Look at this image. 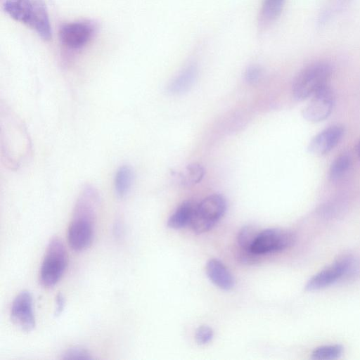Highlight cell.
Segmentation results:
<instances>
[{"instance_id": "11", "label": "cell", "mask_w": 360, "mask_h": 360, "mask_svg": "<svg viewBox=\"0 0 360 360\" xmlns=\"http://www.w3.org/2000/svg\"><path fill=\"white\" fill-rule=\"evenodd\" d=\"M344 132L345 129L342 125L329 126L313 137L309 143V151L318 155L328 153L339 143Z\"/></svg>"}, {"instance_id": "14", "label": "cell", "mask_w": 360, "mask_h": 360, "mask_svg": "<svg viewBox=\"0 0 360 360\" xmlns=\"http://www.w3.org/2000/svg\"><path fill=\"white\" fill-rule=\"evenodd\" d=\"M197 68L194 65L186 67L169 84V91L172 94L186 91L197 77Z\"/></svg>"}, {"instance_id": "4", "label": "cell", "mask_w": 360, "mask_h": 360, "mask_svg": "<svg viewBox=\"0 0 360 360\" xmlns=\"http://www.w3.org/2000/svg\"><path fill=\"white\" fill-rule=\"evenodd\" d=\"M359 270V263L353 257H342L314 275L305 288L313 291L329 287L344 278L356 275Z\"/></svg>"}, {"instance_id": "7", "label": "cell", "mask_w": 360, "mask_h": 360, "mask_svg": "<svg viewBox=\"0 0 360 360\" xmlns=\"http://www.w3.org/2000/svg\"><path fill=\"white\" fill-rule=\"evenodd\" d=\"M295 242L294 234L282 229H268L259 232L251 250L259 255L283 250L291 247Z\"/></svg>"}, {"instance_id": "2", "label": "cell", "mask_w": 360, "mask_h": 360, "mask_svg": "<svg viewBox=\"0 0 360 360\" xmlns=\"http://www.w3.org/2000/svg\"><path fill=\"white\" fill-rule=\"evenodd\" d=\"M332 74L331 66L325 62H316L304 68L295 77L292 94L299 101L310 96L328 85Z\"/></svg>"}, {"instance_id": "1", "label": "cell", "mask_w": 360, "mask_h": 360, "mask_svg": "<svg viewBox=\"0 0 360 360\" xmlns=\"http://www.w3.org/2000/svg\"><path fill=\"white\" fill-rule=\"evenodd\" d=\"M3 8L11 18L34 30L42 39H51L52 30L44 0H6Z\"/></svg>"}, {"instance_id": "6", "label": "cell", "mask_w": 360, "mask_h": 360, "mask_svg": "<svg viewBox=\"0 0 360 360\" xmlns=\"http://www.w3.org/2000/svg\"><path fill=\"white\" fill-rule=\"evenodd\" d=\"M96 216L86 213L73 212L67 231L69 245L75 251L87 249L94 236Z\"/></svg>"}, {"instance_id": "26", "label": "cell", "mask_w": 360, "mask_h": 360, "mask_svg": "<svg viewBox=\"0 0 360 360\" xmlns=\"http://www.w3.org/2000/svg\"><path fill=\"white\" fill-rule=\"evenodd\" d=\"M65 306V299L63 294L58 293L56 297L55 315L59 316L64 310Z\"/></svg>"}, {"instance_id": "5", "label": "cell", "mask_w": 360, "mask_h": 360, "mask_svg": "<svg viewBox=\"0 0 360 360\" xmlns=\"http://www.w3.org/2000/svg\"><path fill=\"white\" fill-rule=\"evenodd\" d=\"M226 210L225 198L213 194L204 198L196 205L191 223L194 232L202 233L210 230L221 218Z\"/></svg>"}, {"instance_id": "27", "label": "cell", "mask_w": 360, "mask_h": 360, "mask_svg": "<svg viewBox=\"0 0 360 360\" xmlns=\"http://www.w3.org/2000/svg\"><path fill=\"white\" fill-rule=\"evenodd\" d=\"M356 153L359 158L360 159V140L359 141L356 146Z\"/></svg>"}, {"instance_id": "17", "label": "cell", "mask_w": 360, "mask_h": 360, "mask_svg": "<svg viewBox=\"0 0 360 360\" xmlns=\"http://www.w3.org/2000/svg\"><path fill=\"white\" fill-rule=\"evenodd\" d=\"M285 0H264L260 11L261 22L274 21L281 13Z\"/></svg>"}, {"instance_id": "12", "label": "cell", "mask_w": 360, "mask_h": 360, "mask_svg": "<svg viewBox=\"0 0 360 360\" xmlns=\"http://www.w3.org/2000/svg\"><path fill=\"white\" fill-rule=\"evenodd\" d=\"M206 274L210 280L222 290H229L234 285V279L224 265L218 259H210L206 264Z\"/></svg>"}, {"instance_id": "23", "label": "cell", "mask_w": 360, "mask_h": 360, "mask_svg": "<svg viewBox=\"0 0 360 360\" xmlns=\"http://www.w3.org/2000/svg\"><path fill=\"white\" fill-rule=\"evenodd\" d=\"M262 70L257 65H250L245 71L244 78L247 83L250 84H257L261 79Z\"/></svg>"}, {"instance_id": "3", "label": "cell", "mask_w": 360, "mask_h": 360, "mask_svg": "<svg viewBox=\"0 0 360 360\" xmlns=\"http://www.w3.org/2000/svg\"><path fill=\"white\" fill-rule=\"evenodd\" d=\"M68 265V254L61 240L53 238L49 243L39 274L40 284L53 287L63 276Z\"/></svg>"}, {"instance_id": "10", "label": "cell", "mask_w": 360, "mask_h": 360, "mask_svg": "<svg viewBox=\"0 0 360 360\" xmlns=\"http://www.w3.org/2000/svg\"><path fill=\"white\" fill-rule=\"evenodd\" d=\"M335 96L328 85L315 93L302 110L303 117L308 121L318 122L326 119L333 111Z\"/></svg>"}, {"instance_id": "21", "label": "cell", "mask_w": 360, "mask_h": 360, "mask_svg": "<svg viewBox=\"0 0 360 360\" xmlns=\"http://www.w3.org/2000/svg\"><path fill=\"white\" fill-rule=\"evenodd\" d=\"M258 233L257 230L252 226H243L237 236V242L240 249L252 251V246Z\"/></svg>"}, {"instance_id": "18", "label": "cell", "mask_w": 360, "mask_h": 360, "mask_svg": "<svg viewBox=\"0 0 360 360\" xmlns=\"http://www.w3.org/2000/svg\"><path fill=\"white\" fill-rule=\"evenodd\" d=\"M205 169L198 163L186 166L179 175L180 184L184 186H191L199 183L203 178Z\"/></svg>"}, {"instance_id": "24", "label": "cell", "mask_w": 360, "mask_h": 360, "mask_svg": "<svg viewBox=\"0 0 360 360\" xmlns=\"http://www.w3.org/2000/svg\"><path fill=\"white\" fill-rule=\"evenodd\" d=\"M212 329L207 326H202L199 327L195 333L196 341L200 345L208 343L212 339Z\"/></svg>"}, {"instance_id": "16", "label": "cell", "mask_w": 360, "mask_h": 360, "mask_svg": "<svg viewBox=\"0 0 360 360\" xmlns=\"http://www.w3.org/2000/svg\"><path fill=\"white\" fill-rule=\"evenodd\" d=\"M352 0H326L319 16L318 23L325 24L337 13L346 8Z\"/></svg>"}, {"instance_id": "25", "label": "cell", "mask_w": 360, "mask_h": 360, "mask_svg": "<svg viewBox=\"0 0 360 360\" xmlns=\"http://www.w3.org/2000/svg\"><path fill=\"white\" fill-rule=\"evenodd\" d=\"M258 255L250 250H245L240 249L238 252V259L243 264H252L257 262Z\"/></svg>"}, {"instance_id": "9", "label": "cell", "mask_w": 360, "mask_h": 360, "mask_svg": "<svg viewBox=\"0 0 360 360\" xmlns=\"http://www.w3.org/2000/svg\"><path fill=\"white\" fill-rule=\"evenodd\" d=\"M11 319L13 323L25 332L32 331L36 326L33 300L27 290L19 292L12 302Z\"/></svg>"}, {"instance_id": "8", "label": "cell", "mask_w": 360, "mask_h": 360, "mask_svg": "<svg viewBox=\"0 0 360 360\" xmlns=\"http://www.w3.org/2000/svg\"><path fill=\"white\" fill-rule=\"evenodd\" d=\"M95 32L94 25L88 21H75L62 25L58 37L63 45L70 49H79L86 45Z\"/></svg>"}, {"instance_id": "20", "label": "cell", "mask_w": 360, "mask_h": 360, "mask_svg": "<svg viewBox=\"0 0 360 360\" xmlns=\"http://www.w3.org/2000/svg\"><path fill=\"white\" fill-rule=\"evenodd\" d=\"M343 353V347L340 345H326L314 349L311 357L314 359L332 360L339 359Z\"/></svg>"}, {"instance_id": "15", "label": "cell", "mask_w": 360, "mask_h": 360, "mask_svg": "<svg viewBox=\"0 0 360 360\" xmlns=\"http://www.w3.org/2000/svg\"><path fill=\"white\" fill-rule=\"evenodd\" d=\"M132 180L131 169L127 165L120 167L115 178V190L119 198H123L128 193Z\"/></svg>"}, {"instance_id": "13", "label": "cell", "mask_w": 360, "mask_h": 360, "mask_svg": "<svg viewBox=\"0 0 360 360\" xmlns=\"http://www.w3.org/2000/svg\"><path fill=\"white\" fill-rule=\"evenodd\" d=\"M196 205L191 201L182 202L169 218L167 226L174 229H179L191 225Z\"/></svg>"}, {"instance_id": "19", "label": "cell", "mask_w": 360, "mask_h": 360, "mask_svg": "<svg viewBox=\"0 0 360 360\" xmlns=\"http://www.w3.org/2000/svg\"><path fill=\"white\" fill-rule=\"evenodd\" d=\"M352 165V158L348 153H342L335 158L329 169V176L332 180L342 178Z\"/></svg>"}, {"instance_id": "22", "label": "cell", "mask_w": 360, "mask_h": 360, "mask_svg": "<svg viewBox=\"0 0 360 360\" xmlns=\"http://www.w3.org/2000/svg\"><path fill=\"white\" fill-rule=\"evenodd\" d=\"M63 359H91V354L84 348L73 347L68 349L61 356Z\"/></svg>"}]
</instances>
